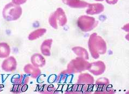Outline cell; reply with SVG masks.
<instances>
[{"instance_id":"obj_12","label":"cell","mask_w":129,"mask_h":94,"mask_svg":"<svg viewBox=\"0 0 129 94\" xmlns=\"http://www.w3.org/2000/svg\"><path fill=\"white\" fill-rule=\"evenodd\" d=\"M63 2L72 8H84L88 6V3L82 0H62Z\"/></svg>"},{"instance_id":"obj_11","label":"cell","mask_w":129,"mask_h":94,"mask_svg":"<svg viewBox=\"0 0 129 94\" xmlns=\"http://www.w3.org/2000/svg\"><path fill=\"white\" fill-rule=\"evenodd\" d=\"M33 65L37 67H43L45 65L46 61L44 56L40 53L34 54L30 59Z\"/></svg>"},{"instance_id":"obj_8","label":"cell","mask_w":129,"mask_h":94,"mask_svg":"<svg viewBox=\"0 0 129 94\" xmlns=\"http://www.w3.org/2000/svg\"><path fill=\"white\" fill-rule=\"evenodd\" d=\"M24 71L25 73L33 78H37L41 74V70L39 67L33 65L32 64L28 63L24 67Z\"/></svg>"},{"instance_id":"obj_20","label":"cell","mask_w":129,"mask_h":94,"mask_svg":"<svg viewBox=\"0 0 129 94\" xmlns=\"http://www.w3.org/2000/svg\"><path fill=\"white\" fill-rule=\"evenodd\" d=\"M110 81L109 79L106 77H101L98 78L96 81V84L98 88H103L105 86H107L109 84Z\"/></svg>"},{"instance_id":"obj_18","label":"cell","mask_w":129,"mask_h":94,"mask_svg":"<svg viewBox=\"0 0 129 94\" xmlns=\"http://www.w3.org/2000/svg\"><path fill=\"white\" fill-rule=\"evenodd\" d=\"M29 80V77L26 75H18L17 77L13 78V82L15 84H27Z\"/></svg>"},{"instance_id":"obj_26","label":"cell","mask_w":129,"mask_h":94,"mask_svg":"<svg viewBox=\"0 0 129 94\" xmlns=\"http://www.w3.org/2000/svg\"><path fill=\"white\" fill-rule=\"evenodd\" d=\"M94 1H103L104 0H94Z\"/></svg>"},{"instance_id":"obj_23","label":"cell","mask_w":129,"mask_h":94,"mask_svg":"<svg viewBox=\"0 0 129 94\" xmlns=\"http://www.w3.org/2000/svg\"><path fill=\"white\" fill-rule=\"evenodd\" d=\"M27 0H12V2L15 5L20 6L25 3Z\"/></svg>"},{"instance_id":"obj_21","label":"cell","mask_w":129,"mask_h":94,"mask_svg":"<svg viewBox=\"0 0 129 94\" xmlns=\"http://www.w3.org/2000/svg\"><path fill=\"white\" fill-rule=\"evenodd\" d=\"M115 91L111 88H109L108 86H105L103 88H98L96 91H94V93H114Z\"/></svg>"},{"instance_id":"obj_15","label":"cell","mask_w":129,"mask_h":94,"mask_svg":"<svg viewBox=\"0 0 129 94\" xmlns=\"http://www.w3.org/2000/svg\"><path fill=\"white\" fill-rule=\"evenodd\" d=\"M72 51L78 57L82 58L86 60H88L89 59L88 52L84 48L81 46H76L72 48Z\"/></svg>"},{"instance_id":"obj_2","label":"cell","mask_w":129,"mask_h":94,"mask_svg":"<svg viewBox=\"0 0 129 94\" xmlns=\"http://www.w3.org/2000/svg\"><path fill=\"white\" fill-rule=\"evenodd\" d=\"M22 14V8L13 2L8 3L2 11L3 17L7 21H16Z\"/></svg>"},{"instance_id":"obj_13","label":"cell","mask_w":129,"mask_h":94,"mask_svg":"<svg viewBox=\"0 0 129 94\" xmlns=\"http://www.w3.org/2000/svg\"><path fill=\"white\" fill-rule=\"evenodd\" d=\"M53 40L51 39H48L43 41L41 46L42 54L44 56H49L51 55V48Z\"/></svg>"},{"instance_id":"obj_5","label":"cell","mask_w":129,"mask_h":94,"mask_svg":"<svg viewBox=\"0 0 129 94\" xmlns=\"http://www.w3.org/2000/svg\"><path fill=\"white\" fill-rule=\"evenodd\" d=\"M98 24V22L95 18L86 15L79 17L77 20V25L83 32H87L91 31L95 28Z\"/></svg>"},{"instance_id":"obj_10","label":"cell","mask_w":129,"mask_h":94,"mask_svg":"<svg viewBox=\"0 0 129 94\" xmlns=\"http://www.w3.org/2000/svg\"><path fill=\"white\" fill-rule=\"evenodd\" d=\"M94 82V78L91 75L88 73H81L78 76L77 84L91 85H92Z\"/></svg>"},{"instance_id":"obj_24","label":"cell","mask_w":129,"mask_h":94,"mask_svg":"<svg viewBox=\"0 0 129 94\" xmlns=\"http://www.w3.org/2000/svg\"><path fill=\"white\" fill-rule=\"evenodd\" d=\"M118 0H106V2L109 5H115L117 2H118Z\"/></svg>"},{"instance_id":"obj_14","label":"cell","mask_w":129,"mask_h":94,"mask_svg":"<svg viewBox=\"0 0 129 94\" xmlns=\"http://www.w3.org/2000/svg\"><path fill=\"white\" fill-rule=\"evenodd\" d=\"M73 78V74H71L66 70L62 71L58 75L56 81L60 83H68L71 82Z\"/></svg>"},{"instance_id":"obj_19","label":"cell","mask_w":129,"mask_h":94,"mask_svg":"<svg viewBox=\"0 0 129 94\" xmlns=\"http://www.w3.org/2000/svg\"><path fill=\"white\" fill-rule=\"evenodd\" d=\"M28 89L27 84L21 85V84H15L14 86L11 89V91L14 93H20L22 92H24Z\"/></svg>"},{"instance_id":"obj_7","label":"cell","mask_w":129,"mask_h":94,"mask_svg":"<svg viewBox=\"0 0 129 94\" xmlns=\"http://www.w3.org/2000/svg\"><path fill=\"white\" fill-rule=\"evenodd\" d=\"M17 63L14 56H8L3 61L1 68L3 70L6 72H12L16 69Z\"/></svg>"},{"instance_id":"obj_16","label":"cell","mask_w":129,"mask_h":94,"mask_svg":"<svg viewBox=\"0 0 129 94\" xmlns=\"http://www.w3.org/2000/svg\"><path fill=\"white\" fill-rule=\"evenodd\" d=\"M47 32V29L44 28L38 29L29 34L28 39L29 40H35L42 37Z\"/></svg>"},{"instance_id":"obj_1","label":"cell","mask_w":129,"mask_h":94,"mask_svg":"<svg viewBox=\"0 0 129 94\" xmlns=\"http://www.w3.org/2000/svg\"><path fill=\"white\" fill-rule=\"evenodd\" d=\"M88 47L92 57L94 59L100 58L101 55L106 53L107 46L105 41L97 33H93L88 40Z\"/></svg>"},{"instance_id":"obj_3","label":"cell","mask_w":129,"mask_h":94,"mask_svg":"<svg viewBox=\"0 0 129 94\" xmlns=\"http://www.w3.org/2000/svg\"><path fill=\"white\" fill-rule=\"evenodd\" d=\"M90 67V63L86 60L77 56L68 63L67 70L71 74L78 73L88 70Z\"/></svg>"},{"instance_id":"obj_22","label":"cell","mask_w":129,"mask_h":94,"mask_svg":"<svg viewBox=\"0 0 129 94\" xmlns=\"http://www.w3.org/2000/svg\"><path fill=\"white\" fill-rule=\"evenodd\" d=\"M55 88L51 85H45L43 86V89H42L40 92L44 93H54L55 91Z\"/></svg>"},{"instance_id":"obj_9","label":"cell","mask_w":129,"mask_h":94,"mask_svg":"<svg viewBox=\"0 0 129 94\" xmlns=\"http://www.w3.org/2000/svg\"><path fill=\"white\" fill-rule=\"evenodd\" d=\"M104 10V6L101 3H88L86 13L90 15H98Z\"/></svg>"},{"instance_id":"obj_4","label":"cell","mask_w":129,"mask_h":94,"mask_svg":"<svg viewBox=\"0 0 129 94\" xmlns=\"http://www.w3.org/2000/svg\"><path fill=\"white\" fill-rule=\"evenodd\" d=\"M49 23L54 29H58V24L64 26L67 23V18L65 12L61 8H58L49 18Z\"/></svg>"},{"instance_id":"obj_17","label":"cell","mask_w":129,"mask_h":94,"mask_svg":"<svg viewBox=\"0 0 129 94\" xmlns=\"http://www.w3.org/2000/svg\"><path fill=\"white\" fill-rule=\"evenodd\" d=\"M10 54L9 45L6 43H0V58H6Z\"/></svg>"},{"instance_id":"obj_25","label":"cell","mask_w":129,"mask_h":94,"mask_svg":"<svg viewBox=\"0 0 129 94\" xmlns=\"http://www.w3.org/2000/svg\"><path fill=\"white\" fill-rule=\"evenodd\" d=\"M3 86L2 85L0 84V91H2V90H3Z\"/></svg>"},{"instance_id":"obj_6","label":"cell","mask_w":129,"mask_h":94,"mask_svg":"<svg viewBox=\"0 0 129 94\" xmlns=\"http://www.w3.org/2000/svg\"><path fill=\"white\" fill-rule=\"evenodd\" d=\"M106 69V66L104 62L102 61H97L90 63V67L88 69L89 72L94 75L98 76L103 74Z\"/></svg>"}]
</instances>
